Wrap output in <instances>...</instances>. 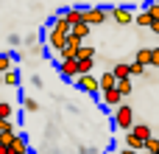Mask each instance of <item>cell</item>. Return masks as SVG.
<instances>
[{
	"instance_id": "cell-1",
	"label": "cell",
	"mask_w": 159,
	"mask_h": 154,
	"mask_svg": "<svg viewBox=\"0 0 159 154\" xmlns=\"http://www.w3.org/2000/svg\"><path fill=\"white\" fill-rule=\"evenodd\" d=\"M112 118H115V126H117V129H129V132L134 129V107L120 104V107L115 109V115H112Z\"/></svg>"
},
{
	"instance_id": "cell-2",
	"label": "cell",
	"mask_w": 159,
	"mask_h": 154,
	"mask_svg": "<svg viewBox=\"0 0 159 154\" xmlns=\"http://www.w3.org/2000/svg\"><path fill=\"white\" fill-rule=\"evenodd\" d=\"M109 17H112L117 25H131V22H134V11L126 8V6H115V8L109 11Z\"/></svg>"
},
{
	"instance_id": "cell-3",
	"label": "cell",
	"mask_w": 159,
	"mask_h": 154,
	"mask_svg": "<svg viewBox=\"0 0 159 154\" xmlns=\"http://www.w3.org/2000/svg\"><path fill=\"white\" fill-rule=\"evenodd\" d=\"M73 84H75L78 90H84V93H101V79H95L92 73H89V76H78Z\"/></svg>"
},
{
	"instance_id": "cell-4",
	"label": "cell",
	"mask_w": 159,
	"mask_h": 154,
	"mask_svg": "<svg viewBox=\"0 0 159 154\" xmlns=\"http://www.w3.org/2000/svg\"><path fill=\"white\" fill-rule=\"evenodd\" d=\"M106 17H109V11H106V8H98V6L84 8V22H87V25H101Z\"/></svg>"
},
{
	"instance_id": "cell-5",
	"label": "cell",
	"mask_w": 159,
	"mask_h": 154,
	"mask_svg": "<svg viewBox=\"0 0 159 154\" xmlns=\"http://www.w3.org/2000/svg\"><path fill=\"white\" fill-rule=\"evenodd\" d=\"M59 73L70 81L78 79V59H59Z\"/></svg>"
},
{
	"instance_id": "cell-6",
	"label": "cell",
	"mask_w": 159,
	"mask_h": 154,
	"mask_svg": "<svg viewBox=\"0 0 159 154\" xmlns=\"http://www.w3.org/2000/svg\"><path fill=\"white\" fill-rule=\"evenodd\" d=\"M48 45H50V51L59 56V53L64 51V45H67V34H59L56 28H50V34H48Z\"/></svg>"
},
{
	"instance_id": "cell-7",
	"label": "cell",
	"mask_w": 159,
	"mask_h": 154,
	"mask_svg": "<svg viewBox=\"0 0 159 154\" xmlns=\"http://www.w3.org/2000/svg\"><path fill=\"white\" fill-rule=\"evenodd\" d=\"M81 45H84L81 39L67 36V45H64V51L59 53V59H78V48H81Z\"/></svg>"
},
{
	"instance_id": "cell-8",
	"label": "cell",
	"mask_w": 159,
	"mask_h": 154,
	"mask_svg": "<svg viewBox=\"0 0 159 154\" xmlns=\"http://www.w3.org/2000/svg\"><path fill=\"white\" fill-rule=\"evenodd\" d=\"M101 101H103V107H120V104H126V98L120 95V90L115 87V90H106V93H101Z\"/></svg>"
},
{
	"instance_id": "cell-9",
	"label": "cell",
	"mask_w": 159,
	"mask_h": 154,
	"mask_svg": "<svg viewBox=\"0 0 159 154\" xmlns=\"http://www.w3.org/2000/svg\"><path fill=\"white\" fill-rule=\"evenodd\" d=\"M112 73H115V79H117V81L131 79V62H117V65L112 67Z\"/></svg>"
},
{
	"instance_id": "cell-10",
	"label": "cell",
	"mask_w": 159,
	"mask_h": 154,
	"mask_svg": "<svg viewBox=\"0 0 159 154\" xmlns=\"http://www.w3.org/2000/svg\"><path fill=\"white\" fill-rule=\"evenodd\" d=\"M61 17H64L70 25H78V22H84V8H64Z\"/></svg>"
},
{
	"instance_id": "cell-11",
	"label": "cell",
	"mask_w": 159,
	"mask_h": 154,
	"mask_svg": "<svg viewBox=\"0 0 159 154\" xmlns=\"http://www.w3.org/2000/svg\"><path fill=\"white\" fill-rule=\"evenodd\" d=\"M117 87V79H115V73H112V67L101 76V93H106V90H115Z\"/></svg>"
},
{
	"instance_id": "cell-12",
	"label": "cell",
	"mask_w": 159,
	"mask_h": 154,
	"mask_svg": "<svg viewBox=\"0 0 159 154\" xmlns=\"http://www.w3.org/2000/svg\"><path fill=\"white\" fill-rule=\"evenodd\" d=\"M131 132H134V135H137V137H140V140H143V143H148V140H151V137H154V129H151V126H148V123H137V126H134V129H131Z\"/></svg>"
},
{
	"instance_id": "cell-13",
	"label": "cell",
	"mask_w": 159,
	"mask_h": 154,
	"mask_svg": "<svg viewBox=\"0 0 159 154\" xmlns=\"http://www.w3.org/2000/svg\"><path fill=\"white\" fill-rule=\"evenodd\" d=\"M89 28H92V25L78 22V25H73V28H70V36H75V39H81V42H84V39L89 36Z\"/></svg>"
},
{
	"instance_id": "cell-14",
	"label": "cell",
	"mask_w": 159,
	"mask_h": 154,
	"mask_svg": "<svg viewBox=\"0 0 159 154\" xmlns=\"http://www.w3.org/2000/svg\"><path fill=\"white\" fill-rule=\"evenodd\" d=\"M126 149H134V152H145V143L134 135V132H126Z\"/></svg>"
},
{
	"instance_id": "cell-15",
	"label": "cell",
	"mask_w": 159,
	"mask_h": 154,
	"mask_svg": "<svg viewBox=\"0 0 159 154\" xmlns=\"http://www.w3.org/2000/svg\"><path fill=\"white\" fill-rule=\"evenodd\" d=\"M25 152H28V143H25V137H22V135H17V140L11 143L8 154H25Z\"/></svg>"
},
{
	"instance_id": "cell-16",
	"label": "cell",
	"mask_w": 159,
	"mask_h": 154,
	"mask_svg": "<svg viewBox=\"0 0 159 154\" xmlns=\"http://www.w3.org/2000/svg\"><path fill=\"white\" fill-rule=\"evenodd\" d=\"M134 22H137L140 28H151V22H154V20H151V14L143 8V11H137V14H134Z\"/></svg>"
},
{
	"instance_id": "cell-17",
	"label": "cell",
	"mask_w": 159,
	"mask_h": 154,
	"mask_svg": "<svg viewBox=\"0 0 159 154\" xmlns=\"http://www.w3.org/2000/svg\"><path fill=\"white\" fill-rule=\"evenodd\" d=\"M8 70H14V56L11 53H0V76L8 73Z\"/></svg>"
},
{
	"instance_id": "cell-18",
	"label": "cell",
	"mask_w": 159,
	"mask_h": 154,
	"mask_svg": "<svg viewBox=\"0 0 159 154\" xmlns=\"http://www.w3.org/2000/svg\"><path fill=\"white\" fill-rule=\"evenodd\" d=\"M151 51H154V48H140V51H137V56H134V62H140V65H145V67H148V65H151Z\"/></svg>"
},
{
	"instance_id": "cell-19",
	"label": "cell",
	"mask_w": 159,
	"mask_h": 154,
	"mask_svg": "<svg viewBox=\"0 0 159 154\" xmlns=\"http://www.w3.org/2000/svg\"><path fill=\"white\" fill-rule=\"evenodd\" d=\"M53 28H56L59 34H67V36H70V28H73V25H70L64 17H56V20H53Z\"/></svg>"
},
{
	"instance_id": "cell-20",
	"label": "cell",
	"mask_w": 159,
	"mask_h": 154,
	"mask_svg": "<svg viewBox=\"0 0 159 154\" xmlns=\"http://www.w3.org/2000/svg\"><path fill=\"white\" fill-rule=\"evenodd\" d=\"M3 84H6V87H17V84H20V73H17V70L3 73Z\"/></svg>"
},
{
	"instance_id": "cell-21",
	"label": "cell",
	"mask_w": 159,
	"mask_h": 154,
	"mask_svg": "<svg viewBox=\"0 0 159 154\" xmlns=\"http://www.w3.org/2000/svg\"><path fill=\"white\" fill-rule=\"evenodd\" d=\"M17 135H20V132H0V146H3V149H11V143L17 140Z\"/></svg>"
},
{
	"instance_id": "cell-22",
	"label": "cell",
	"mask_w": 159,
	"mask_h": 154,
	"mask_svg": "<svg viewBox=\"0 0 159 154\" xmlns=\"http://www.w3.org/2000/svg\"><path fill=\"white\" fill-rule=\"evenodd\" d=\"M92 59H78V76H89L92 73Z\"/></svg>"
},
{
	"instance_id": "cell-23",
	"label": "cell",
	"mask_w": 159,
	"mask_h": 154,
	"mask_svg": "<svg viewBox=\"0 0 159 154\" xmlns=\"http://www.w3.org/2000/svg\"><path fill=\"white\" fill-rule=\"evenodd\" d=\"M117 90H120V95H123V98H129V95H131V90H134V81H131V79L117 81Z\"/></svg>"
},
{
	"instance_id": "cell-24",
	"label": "cell",
	"mask_w": 159,
	"mask_h": 154,
	"mask_svg": "<svg viewBox=\"0 0 159 154\" xmlns=\"http://www.w3.org/2000/svg\"><path fill=\"white\" fill-rule=\"evenodd\" d=\"M11 112H14V107L8 101H0V121H11Z\"/></svg>"
},
{
	"instance_id": "cell-25",
	"label": "cell",
	"mask_w": 159,
	"mask_h": 154,
	"mask_svg": "<svg viewBox=\"0 0 159 154\" xmlns=\"http://www.w3.org/2000/svg\"><path fill=\"white\" fill-rule=\"evenodd\" d=\"M78 59H95V48L92 45H81L78 48Z\"/></svg>"
},
{
	"instance_id": "cell-26",
	"label": "cell",
	"mask_w": 159,
	"mask_h": 154,
	"mask_svg": "<svg viewBox=\"0 0 159 154\" xmlns=\"http://www.w3.org/2000/svg\"><path fill=\"white\" fill-rule=\"evenodd\" d=\"M145 11L151 14V20H159V0H151V3L145 6Z\"/></svg>"
},
{
	"instance_id": "cell-27",
	"label": "cell",
	"mask_w": 159,
	"mask_h": 154,
	"mask_svg": "<svg viewBox=\"0 0 159 154\" xmlns=\"http://www.w3.org/2000/svg\"><path fill=\"white\" fill-rule=\"evenodd\" d=\"M145 152H148V154H159V140H157V137H151V140L145 143Z\"/></svg>"
},
{
	"instance_id": "cell-28",
	"label": "cell",
	"mask_w": 159,
	"mask_h": 154,
	"mask_svg": "<svg viewBox=\"0 0 159 154\" xmlns=\"http://www.w3.org/2000/svg\"><path fill=\"white\" fill-rule=\"evenodd\" d=\"M22 104H25V112H36V109H39V104H36L34 98H22Z\"/></svg>"
},
{
	"instance_id": "cell-29",
	"label": "cell",
	"mask_w": 159,
	"mask_h": 154,
	"mask_svg": "<svg viewBox=\"0 0 159 154\" xmlns=\"http://www.w3.org/2000/svg\"><path fill=\"white\" fill-rule=\"evenodd\" d=\"M145 73V65H140V62H131V76H143Z\"/></svg>"
},
{
	"instance_id": "cell-30",
	"label": "cell",
	"mask_w": 159,
	"mask_h": 154,
	"mask_svg": "<svg viewBox=\"0 0 159 154\" xmlns=\"http://www.w3.org/2000/svg\"><path fill=\"white\" fill-rule=\"evenodd\" d=\"M0 132H17V126L11 121H0Z\"/></svg>"
},
{
	"instance_id": "cell-31",
	"label": "cell",
	"mask_w": 159,
	"mask_h": 154,
	"mask_svg": "<svg viewBox=\"0 0 159 154\" xmlns=\"http://www.w3.org/2000/svg\"><path fill=\"white\" fill-rule=\"evenodd\" d=\"M151 65H154V67H159V48H154V51H151Z\"/></svg>"
},
{
	"instance_id": "cell-32",
	"label": "cell",
	"mask_w": 159,
	"mask_h": 154,
	"mask_svg": "<svg viewBox=\"0 0 159 154\" xmlns=\"http://www.w3.org/2000/svg\"><path fill=\"white\" fill-rule=\"evenodd\" d=\"M151 31H154V34L159 36V20H154V22H151Z\"/></svg>"
},
{
	"instance_id": "cell-33",
	"label": "cell",
	"mask_w": 159,
	"mask_h": 154,
	"mask_svg": "<svg viewBox=\"0 0 159 154\" xmlns=\"http://www.w3.org/2000/svg\"><path fill=\"white\" fill-rule=\"evenodd\" d=\"M120 154H140V152H134V149H123Z\"/></svg>"
},
{
	"instance_id": "cell-34",
	"label": "cell",
	"mask_w": 159,
	"mask_h": 154,
	"mask_svg": "<svg viewBox=\"0 0 159 154\" xmlns=\"http://www.w3.org/2000/svg\"><path fill=\"white\" fill-rule=\"evenodd\" d=\"M103 154H120V152H115V149H109V152H103Z\"/></svg>"
},
{
	"instance_id": "cell-35",
	"label": "cell",
	"mask_w": 159,
	"mask_h": 154,
	"mask_svg": "<svg viewBox=\"0 0 159 154\" xmlns=\"http://www.w3.org/2000/svg\"><path fill=\"white\" fill-rule=\"evenodd\" d=\"M0 154H8V149H3V146H0Z\"/></svg>"
},
{
	"instance_id": "cell-36",
	"label": "cell",
	"mask_w": 159,
	"mask_h": 154,
	"mask_svg": "<svg viewBox=\"0 0 159 154\" xmlns=\"http://www.w3.org/2000/svg\"><path fill=\"white\" fill-rule=\"evenodd\" d=\"M0 84H3V76H0Z\"/></svg>"
},
{
	"instance_id": "cell-37",
	"label": "cell",
	"mask_w": 159,
	"mask_h": 154,
	"mask_svg": "<svg viewBox=\"0 0 159 154\" xmlns=\"http://www.w3.org/2000/svg\"><path fill=\"white\" fill-rule=\"evenodd\" d=\"M25 154H34V152H25Z\"/></svg>"
}]
</instances>
